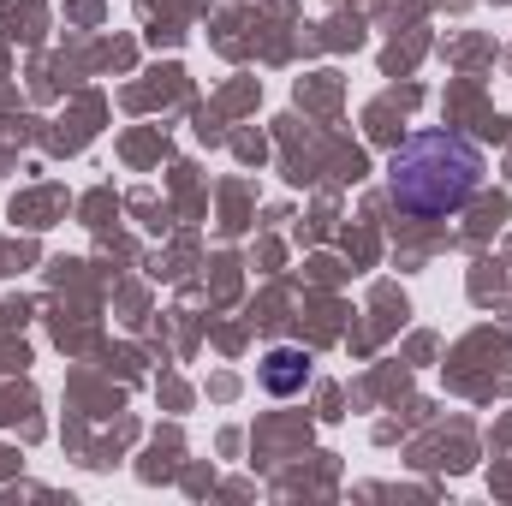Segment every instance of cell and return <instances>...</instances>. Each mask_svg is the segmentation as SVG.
Returning <instances> with one entry per match:
<instances>
[{
    "mask_svg": "<svg viewBox=\"0 0 512 506\" xmlns=\"http://www.w3.org/2000/svg\"><path fill=\"white\" fill-rule=\"evenodd\" d=\"M262 376H268L274 393H292V387H304V358H298V352H274Z\"/></svg>",
    "mask_w": 512,
    "mask_h": 506,
    "instance_id": "obj_2",
    "label": "cell"
},
{
    "mask_svg": "<svg viewBox=\"0 0 512 506\" xmlns=\"http://www.w3.org/2000/svg\"><path fill=\"white\" fill-rule=\"evenodd\" d=\"M477 173H483V161L465 137L429 131L393 155V203L411 215H447L477 191Z\"/></svg>",
    "mask_w": 512,
    "mask_h": 506,
    "instance_id": "obj_1",
    "label": "cell"
}]
</instances>
